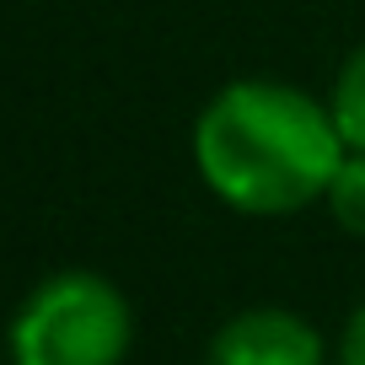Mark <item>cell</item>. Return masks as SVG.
Here are the masks:
<instances>
[{
    "mask_svg": "<svg viewBox=\"0 0 365 365\" xmlns=\"http://www.w3.org/2000/svg\"><path fill=\"white\" fill-rule=\"evenodd\" d=\"M333 108L274 81H237L199 113L194 167L242 215H290L328 194L344 161Z\"/></svg>",
    "mask_w": 365,
    "mask_h": 365,
    "instance_id": "obj_1",
    "label": "cell"
},
{
    "mask_svg": "<svg viewBox=\"0 0 365 365\" xmlns=\"http://www.w3.org/2000/svg\"><path fill=\"white\" fill-rule=\"evenodd\" d=\"M129 301L103 274H54L11 322V365H118Z\"/></svg>",
    "mask_w": 365,
    "mask_h": 365,
    "instance_id": "obj_2",
    "label": "cell"
},
{
    "mask_svg": "<svg viewBox=\"0 0 365 365\" xmlns=\"http://www.w3.org/2000/svg\"><path fill=\"white\" fill-rule=\"evenodd\" d=\"M205 365H322V339L296 312L258 307L215 333Z\"/></svg>",
    "mask_w": 365,
    "mask_h": 365,
    "instance_id": "obj_3",
    "label": "cell"
},
{
    "mask_svg": "<svg viewBox=\"0 0 365 365\" xmlns=\"http://www.w3.org/2000/svg\"><path fill=\"white\" fill-rule=\"evenodd\" d=\"M322 199H328L333 220H339L349 237L365 242V150H349V156L339 161V172H333Z\"/></svg>",
    "mask_w": 365,
    "mask_h": 365,
    "instance_id": "obj_4",
    "label": "cell"
},
{
    "mask_svg": "<svg viewBox=\"0 0 365 365\" xmlns=\"http://www.w3.org/2000/svg\"><path fill=\"white\" fill-rule=\"evenodd\" d=\"M333 124H339L344 145L365 150V48L349 54V65L339 70V86H333Z\"/></svg>",
    "mask_w": 365,
    "mask_h": 365,
    "instance_id": "obj_5",
    "label": "cell"
},
{
    "mask_svg": "<svg viewBox=\"0 0 365 365\" xmlns=\"http://www.w3.org/2000/svg\"><path fill=\"white\" fill-rule=\"evenodd\" d=\"M339 365H365V307L349 317L344 328V349H339Z\"/></svg>",
    "mask_w": 365,
    "mask_h": 365,
    "instance_id": "obj_6",
    "label": "cell"
}]
</instances>
